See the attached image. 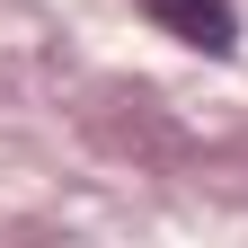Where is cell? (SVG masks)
Returning a JSON list of instances; mask_svg holds the SVG:
<instances>
[{"instance_id":"6da1fadb","label":"cell","mask_w":248,"mask_h":248,"mask_svg":"<svg viewBox=\"0 0 248 248\" xmlns=\"http://www.w3.org/2000/svg\"><path fill=\"white\" fill-rule=\"evenodd\" d=\"M151 18H160V36L195 45V53H231L239 45V9L231 0H142Z\"/></svg>"}]
</instances>
